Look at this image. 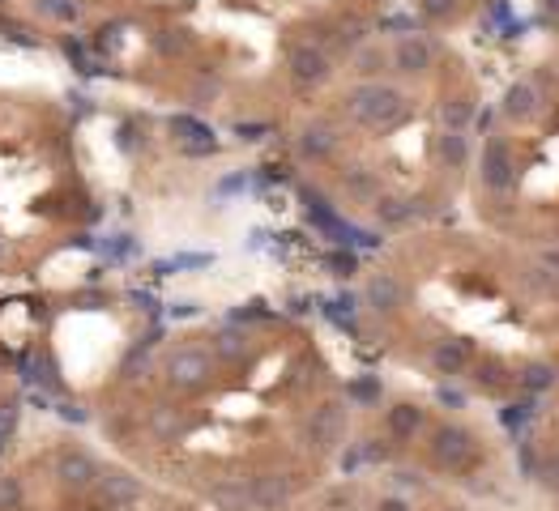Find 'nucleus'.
<instances>
[{
    "mask_svg": "<svg viewBox=\"0 0 559 511\" xmlns=\"http://www.w3.org/2000/svg\"><path fill=\"white\" fill-rule=\"evenodd\" d=\"M346 107H350V115H355L363 128L384 132V128H393L397 120L406 115V98L397 94L393 85H384V81H363V85L350 90Z\"/></svg>",
    "mask_w": 559,
    "mask_h": 511,
    "instance_id": "obj_1",
    "label": "nucleus"
},
{
    "mask_svg": "<svg viewBox=\"0 0 559 511\" xmlns=\"http://www.w3.org/2000/svg\"><path fill=\"white\" fill-rule=\"evenodd\" d=\"M167 380L176 388H197L210 380V354L201 350H176L167 358Z\"/></svg>",
    "mask_w": 559,
    "mask_h": 511,
    "instance_id": "obj_2",
    "label": "nucleus"
},
{
    "mask_svg": "<svg viewBox=\"0 0 559 511\" xmlns=\"http://www.w3.org/2000/svg\"><path fill=\"white\" fill-rule=\"evenodd\" d=\"M286 60H291V77L299 85H320V81L329 77V56L316 48V43H295Z\"/></svg>",
    "mask_w": 559,
    "mask_h": 511,
    "instance_id": "obj_3",
    "label": "nucleus"
},
{
    "mask_svg": "<svg viewBox=\"0 0 559 511\" xmlns=\"http://www.w3.org/2000/svg\"><path fill=\"white\" fill-rule=\"evenodd\" d=\"M56 478L65 481L68 490H90L95 478H99V464L90 461L86 452H77V447H65V452L56 456Z\"/></svg>",
    "mask_w": 559,
    "mask_h": 511,
    "instance_id": "obj_4",
    "label": "nucleus"
},
{
    "mask_svg": "<svg viewBox=\"0 0 559 511\" xmlns=\"http://www.w3.org/2000/svg\"><path fill=\"white\" fill-rule=\"evenodd\" d=\"M470 452H474V439H470V431H461V426H440V431L431 435V456L445 464V469L465 464Z\"/></svg>",
    "mask_w": 559,
    "mask_h": 511,
    "instance_id": "obj_5",
    "label": "nucleus"
},
{
    "mask_svg": "<svg viewBox=\"0 0 559 511\" xmlns=\"http://www.w3.org/2000/svg\"><path fill=\"white\" fill-rule=\"evenodd\" d=\"M393 68H397V73H406V77L428 73V68H431V43L423 39V34H406V39H397Z\"/></svg>",
    "mask_w": 559,
    "mask_h": 511,
    "instance_id": "obj_6",
    "label": "nucleus"
},
{
    "mask_svg": "<svg viewBox=\"0 0 559 511\" xmlns=\"http://www.w3.org/2000/svg\"><path fill=\"white\" fill-rule=\"evenodd\" d=\"M95 486H99L103 503H112V507H132V503L141 498V481L132 478V473H120V469H107V473H99V478H95Z\"/></svg>",
    "mask_w": 559,
    "mask_h": 511,
    "instance_id": "obj_7",
    "label": "nucleus"
},
{
    "mask_svg": "<svg viewBox=\"0 0 559 511\" xmlns=\"http://www.w3.org/2000/svg\"><path fill=\"white\" fill-rule=\"evenodd\" d=\"M248 503L257 511H278L291 503V481L278 478V473H265V478H252L248 486Z\"/></svg>",
    "mask_w": 559,
    "mask_h": 511,
    "instance_id": "obj_8",
    "label": "nucleus"
},
{
    "mask_svg": "<svg viewBox=\"0 0 559 511\" xmlns=\"http://www.w3.org/2000/svg\"><path fill=\"white\" fill-rule=\"evenodd\" d=\"M346 431V409L342 405H320L312 414V444L316 447H333Z\"/></svg>",
    "mask_w": 559,
    "mask_h": 511,
    "instance_id": "obj_9",
    "label": "nucleus"
},
{
    "mask_svg": "<svg viewBox=\"0 0 559 511\" xmlns=\"http://www.w3.org/2000/svg\"><path fill=\"white\" fill-rule=\"evenodd\" d=\"M482 179H487V188H512V158L500 141H491L482 154Z\"/></svg>",
    "mask_w": 559,
    "mask_h": 511,
    "instance_id": "obj_10",
    "label": "nucleus"
},
{
    "mask_svg": "<svg viewBox=\"0 0 559 511\" xmlns=\"http://www.w3.org/2000/svg\"><path fill=\"white\" fill-rule=\"evenodd\" d=\"M367 307L372 311H380V316H389V311H397V303H401V286H397L393 277H384V273H376L372 282H367Z\"/></svg>",
    "mask_w": 559,
    "mask_h": 511,
    "instance_id": "obj_11",
    "label": "nucleus"
},
{
    "mask_svg": "<svg viewBox=\"0 0 559 511\" xmlns=\"http://www.w3.org/2000/svg\"><path fill=\"white\" fill-rule=\"evenodd\" d=\"M333 145H338V137H333L329 124H308L303 137H299V154L303 158H329Z\"/></svg>",
    "mask_w": 559,
    "mask_h": 511,
    "instance_id": "obj_12",
    "label": "nucleus"
},
{
    "mask_svg": "<svg viewBox=\"0 0 559 511\" xmlns=\"http://www.w3.org/2000/svg\"><path fill=\"white\" fill-rule=\"evenodd\" d=\"M534 107H538V90L529 81H517L509 94H504V115H512V120H529Z\"/></svg>",
    "mask_w": 559,
    "mask_h": 511,
    "instance_id": "obj_13",
    "label": "nucleus"
},
{
    "mask_svg": "<svg viewBox=\"0 0 559 511\" xmlns=\"http://www.w3.org/2000/svg\"><path fill=\"white\" fill-rule=\"evenodd\" d=\"M465 358H470V341H440L436 354H431V363L445 371V375H453V371L465 367Z\"/></svg>",
    "mask_w": 559,
    "mask_h": 511,
    "instance_id": "obj_14",
    "label": "nucleus"
},
{
    "mask_svg": "<svg viewBox=\"0 0 559 511\" xmlns=\"http://www.w3.org/2000/svg\"><path fill=\"white\" fill-rule=\"evenodd\" d=\"M440 158H445L448 166H465V158H470V137H465L461 128H448L445 137H440Z\"/></svg>",
    "mask_w": 559,
    "mask_h": 511,
    "instance_id": "obj_15",
    "label": "nucleus"
},
{
    "mask_svg": "<svg viewBox=\"0 0 559 511\" xmlns=\"http://www.w3.org/2000/svg\"><path fill=\"white\" fill-rule=\"evenodd\" d=\"M419 426H423V414H419L414 405H397V409H389V431H393L397 439H410Z\"/></svg>",
    "mask_w": 559,
    "mask_h": 511,
    "instance_id": "obj_16",
    "label": "nucleus"
},
{
    "mask_svg": "<svg viewBox=\"0 0 559 511\" xmlns=\"http://www.w3.org/2000/svg\"><path fill=\"white\" fill-rule=\"evenodd\" d=\"M470 120H474V98H465V94L448 98V103H445V124L465 132V128H470Z\"/></svg>",
    "mask_w": 559,
    "mask_h": 511,
    "instance_id": "obj_17",
    "label": "nucleus"
},
{
    "mask_svg": "<svg viewBox=\"0 0 559 511\" xmlns=\"http://www.w3.org/2000/svg\"><path fill=\"white\" fill-rule=\"evenodd\" d=\"M521 383H526L529 392H546V388L555 383V371L546 367V363H534V367H526V375H521Z\"/></svg>",
    "mask_w": 559,
    "mask_h": 511,
    "instance_id": "obj_18",
    "label": "nucleus"
},
{
    "mask_svg": "<svg viewBox=\"0 0 559 511\" xmlns=\"http://www.w3.org/2000/svg\"><path fill=\"white\" fill-rule=\"evenodd\" d=\"M214 498H218V503H222L227 511H244V507H252V503H248V490H244V486H218Z\"/></svg>",
    "mask_w": 559,
    "mask_h": 511,
    "instance_id": "obj_19",
    "label": "nucleus"
},
{
    "mask_svg": "<svg viewBox=\"0 0 559 511\" xmlns=\"http://www.w3.org/2000/svg\"><path fill=\"white\" fill-rule=\"evenodd\" d=\"M65 56L77 64V73H99V64H90V56H86V43H77V39H65Z\"/></svg>",
    "mask_w": 559,
    "mask_h": 511,
    "instance_id": "obj_20",
    "label": "nucleus"
},
{
    "mask_svg": "<svg viewBox=\"0 0 559 511\" xmlns=\"http://www.w3.org/2000/svg\"><path fill=\"white\" fill-rule=\"evenodd\" d=\"M22 507V486L17 478H0V511H17Z\"/></svg>",
    "mask_w": 559,
    "mask_h": 511,
    "instance_id": "obj_21",
    "label": "nucleus"
},
{
    "mask_svg": "<svg viewBox=\"0 0 559 511\" xmlns=\"http://www.w3.org/2000/svg\"><path fill=\"white\" fill-rule=\"evenodd\" d=\"M0 34H5L9 43H17V48H39V39H34L31 31H22L17 22H0Z\"/></svg>",
    "mask_w": 559,
    "mask_h": 511,
    "instance_id": "obj_22",
    "label": "nucleus"
},
{
    "mask_svg": "<svg viewBox=\"0 0 559 511\" xmlns=\"http://www.w3.org/2000/svg\"><path fill=\"white\" fill-rule=\"evenodd\" d=\"M154 43H158V51H167V56H176V51H184V48H188V34H184V31H163V34H158V39H154Z\"/></svg>",
    "mask_w": 559,
    "mask_h": 511,
    "instance_id": "obj_23",
    "label": "nucleus"
},
{
    "mask_svg": "<svg viewBox=\"0 0 559 511\" xmlns=\"http://www.w3.org/2000/svg\"><path fill=\"white\" fill-rule=\"evenodd\" d=\"M39 9L48 17H56V22H73V17H77V9H73L68 0H39Z\"/></svg>",
    "mask_w": 559,
    "mask_h": 511,
    "instance_id": "obj_24",
    "label": "nucleus"
},
{
    "mask_svg": "<svg viewBox=\"0 0 559 511\" xmlns=\"http://www.w3.org/2000/svg\"><path fill=\"white\" fill-rule=\"evenodd\" d=\"M406 218H410V209L401 205V201H380V222L397 226V222H406Z\"/></svg>",
    "mask_w": 559,
    "mask_h": 511,
    "instance_id": "obj_25",
    "label": "nucleus"
},
{
    "mask_svg": "<svg viewBox=\"0 0 559 511\" xmlns=\"http://www.w3.org/2000/svg\"><path fill=\"white\" fill-rule=\"evenodd\" d=\"M218 354L239 358V354H244V336H239V333H218Z\"/></svg>",
    "mask_w": 559,
    "mask_h": 511,
    "instance_id": "obj_26",
    "label": "nucleus"
},
{
    "mask_svg": "<svg viewBox=\"0 0 559 511\" xmlns=\"http://www.w3.org/2000/svg\"><path fill=\"white\" fill-rule=\"evenodd\" d=\"M423 13L436 17V22H440V17H453L457 13V0H423Z\"/></svg>",
    "mask_w": 559,
    "mask_h": 511,
    "instance_id": "obj_27",
    "label": "nucleus"
},
{
    "mask_svg": "<svg viewBox=\"0 0 559 511\" xmlns=\"http://www.w3.org/2000/svg\"><path fill=\"white\" fill-rule=\"evenodd\" d=\"M17 426V400H0V431L14 435Z\"/></svg>",
    "mask_w": 559,
    "mask_h": 511,
    "instance_id": "obj_28",
    "label": "nucleus"
},
{
    "mask_svg": "<svg viewBox=\"0 0 559 511\" xmlns=\"http://www.w3.org/2000/svg\"><path fill=\"white\" fill-rule=\"evenodd\" d=\"M329 269L338 273V277H350V273H355V256H350V252H333L329 256Z\"/></svg>",
    "mask_w": 559,
    "mask_h": 511,
    "instance_id": "obj_29",
    "label": "nucleus"
},
{
    "mask_svg": "<svg viewBox=\"0 0 559 511\" xmlns=\"http://www.w3.org/2000/svg\"><path fill=\"white\" fill-rule=\"evenodd\" d=\"M380 64H384V56H380V51H359V73H367V77H372V73H380Z\"/></svg>",
    "mask_w": 559,
    "mask_h": 511,
    "instance_id": "obj_30",
    "label": "nucleus"
},
{
    "mask_svg": "<svg viewBox=\"0 0 559 511\" xmlns=\"http://www.w3.org/2000/svg\"><path fill=\"white\" fill-rule=\"evenodd\" d=\"M350 392H355V400H376L380 397V383L376 380H359Z\"/></svg>",
    "mask_w": 559,
    "mask_h": 511,
    "instance_id": "obj_31",
    "label": "nucleus"
},
{
    "mask_svg": "<svg viewBox=\"0 0 559 511\" xmlns=\"http://www.w3.org/2000/svg\"><path fill=\"white\" fill-rule=\"evenodd\" d=\"M56 414L65 417V422H77V426H82V422H86V409H82V405H73V400H65V405H56Z\"/></svg>",
    "mask_w": 559,
    "mask_h": 511,
    "instance_id": "obj_32",
    "label": "nucleus"
},
{
    "mask_svg": "<svg viewBox=\"0 0 559 511\" xmlns=\"http://www.w3.org/2000/svg\"><path fill=\"white\" fill-rule=\"evenodd\" d=\"M478 380L487 383V388H495V383H504V367H495V363H482V371H478Z\"/></svg>",
    "mask_w": 559,
    "mask_h": 511,
    "instance_id": "obj_33",
    "label": "nucleus"
},
{
    "mask_svg": "<svg viewBox=\"0 0 559 511\" xmlns=\"http://www.w3.org/2000/svg\"><path fill=\"white\" fill-rule=\"evenodd\" d=\"M235 132H239L244 141H261V137H265V132H269V128H265V124H239V128H235Z\"/></svg>",
    "mask_w": 559,
    "mask_h": 511,
    "instance_id": "obj_34",
    "label": "nucleus"
},
{
    "mask_svg": "<svg viewBox=\"0 0 559 511\" xmlns=\"http://www.w3.org/2000/svg\"><path fill=\"white\" fill-rule=\"evenodd\" d=\"M350 188L355 192H376V184H372L367 175H350Z\"/></svg>",
    "mask_w": 559,
    "mask_h": 511,
    "instance_id": "obj_35",
    "label": "nucleus"
},
{
    "mask_svg": "<svg viewBox=\"0 0 559 511\" xmlns=\"http://www.w3.org/2000/svg\"><path fill=\"white\" fill-rule=\"evenodd\" d=\"M380 511H410V507H406L401 498H384V503H380Z\"/></svg>",
    "mask_w": 559,
    "mask_h": 511,
    "instance_id": "obj_36",
    "label": "nucleus"
},
{
    "mask_svg": "<svg viewBox=\"0 0 559 511\" xmlns=\"http://www.w3.org/2000/svg\"><path fill=\"white\" fill-rule=\"evenodd\" d=\"M543 9H546L551 17H559V0H543Z\"/></svg>",
    "mask_w": 559,
    "mask_h": 511,
    "instance_id": "obj_37",
    "label": "nucleus"
},
{
    "mask_svg": "<svg viewBox=\"0 0 559 511\" xmlns=\"http://www.w3.org/2000/svg\"><path fill=\"white\" fill-rule=\"evenodd\" d=\"M5 452H9V435L0 431V456H5Z\"/></svg>",
    "mask_w": 559,
    "mask_h": 511,
    "instance_id": "obj_38",
    "label": "nucleus"
}]
</instances>
